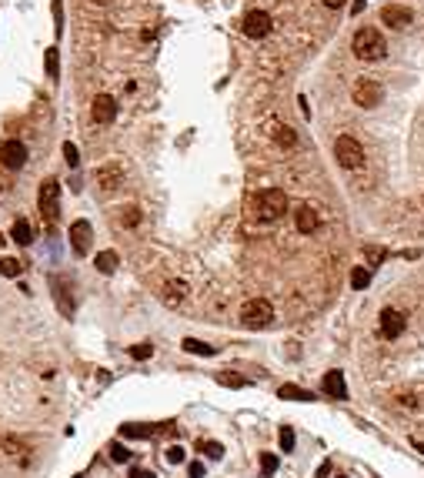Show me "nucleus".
<instances>
[{
  "mask_svg": "<svg viewBox=\"0 0 424 478\" xmlns=\"http://www.w3.org/2000/svg\"><path fill=\"white\" fill-rule=\"evenodd\" d=\"M164 458H167V462H171V465H180V462H184V458H187V452H184V448H180V445H171V448H167V455H164Z\"/></svg>",
  "mask_w": 424,
  "mask_h": 478,
  "instance_id": "obj_31",
  "label": "nucleus"
},
{
  "mask_svg": "<svg viewBox=\"0 0 424 478\" xmlns=\"http://www.w3.org/2000/svg\"><path fill=\"white\" fill-rule=\"evenodd\" d=\"M325 391L331 395V398H348V385H344V375L341 372H327L325 375Z\"/></svg>",
  "mask_w": 424,
  "mask_h": 478,
  "instance_id": "obj_16",
  "label": "nucleus"
},
{
  "mask_svg": "<svg viewBox=\"0 0 424 478\" xmlns=\"http://www.w3.org/2000/svg\"><path fill=\"white\" fill-rule=\"evenodd\" d=\"M37 204H40V214L47 218V225H54L57 214H60V184H57V177H47V181L40 184Z\"/></svg>",
  "mask_w": 424,
  "mask_h": 478,
  "instance_id": "obj_5",
  "label": "nucleus"
},
{
  "mask_svg": "<svg viewBox=\"0 0 424 478\" xmlns=\"http://www.w3.org/2000/svg\"><path fill=\"white\" fill-rule=\"evenodd\" d=\"M334 157H338V164H341L344 171H361V168H364V148H361L351 134H341V137L334 141Z\"/></svg>",
  "mask_w": 424,
  "mask_h": 478,
  "instance_id": "obj_3",
  "label": "nucleus"
},
{
  "mask_svg": "<svg viewBox=\"0 0 424 478\" xmlns=\"http://www.w3.org/2000/svg\"><path fill=\"white\" fill-rule=\"evenodd\" d=\"M217 381H221V385H231V388H244V378H234L231 372H221Z\"/></svg>",
  "mask_w": 424,
  "mask_h": 478,
  "instance_id": "obj_33",
  "label": "nucleus"
},
{
  "mask_svg": "<svg viewBox=\"0 0 424 478\" xmlns=\"http://www.w3.org/2000/svg\"><path fill=\"white\" fill-rule=\"evenodd\" d=\"M110 458H114V462H127V458H130V452H127L121 442H114V445H110Z\"/></svg>",
  "mask_w": 424,
  "mask_h": 478,
  "instance_id": "obj_34",
  "label": "nucleus"
},
{
  "mask_svg": "<svg viewBox=\"0 0 424 478\" xmlns=\"http://www.w3.org/2000/svg\"><path fill=\"white\" fill-rule=\"evenodd\" d=\"M277 465H281V462H277V455H271V452H264L261 455V472H264V475L271 478L277 472Z\"/></svg>",
  "mask_w": 424,
  "mask_h": 478,
  "instance_id": "obj_29",
  "label": "nucleus"
},
{
  "mask_svg": "<svg viewBox=\"0 0 424 478\" xmlns=\"http://www.w3.org/2000/svg\"><path fill=\"white\" fill-rule=\"evenodd\" d=\"M294 225H298L301 234H311V231H318V225H321V214L311 204H301L298 211H294Z\"/></svg>",
  "mask_w": 424,
  "mask_h": 478,
  "instance_id": "obj_13",
  "label": "nucleus"
},
{
  "mask_svg": "<svg viewBox=\"0 0 424 478\" xmlns=\"http://www.w3.org/2000/svg\"><path fill=\"white\" fill-rule=\"evenodd\" d=\"M187 475H191V478H204V465H200V462H194V465L187 468Z\"/></svg>",
  "mask_w": 424,
  "mask_h": 478,
  "instance_id": "obj_36",
  "label": "nucleus"
},
{
  "mask_svg": "<svg viewBox=\"0 0 424 478\" xmlns=\"http://www.w3.org/2000/svg\"><path fill=\"white\" fill-rule=\"evenodd\" d=\"M351 47H354V57H361V60H381L388 54V41H384V34L375 30V27H361L354 34Z\"/></svg>",
  "mask_w": 424,
  "mask_h": 478,
  "instance_id": "obj_1",
  "label": "nucleus"
},
{
  "mask_svg": "<svg viewBox=\"0 0 424 478\" xmlns=\"http://www.w3.org/2000/svg\"><path fill=\"white\" fill-rule=\"evenodd\" d=\"M91 244H94L91 221H74L71 225V248H74V254H91Z\"/></svg>",
  "mask_w": 424,
  "mask_h": 478,
  "instance_id": "obj_8",
  "label": "nucleus"
},
{
  "mask_svg": "<svg viewBox=\"0 0 424 478\" xmlns=\"http://www.w3.org/2000/svg\"><path fill=\"white\" fill-rule=\"evenodd\" d=\"M121 435H124V438H150L154 428L150 425H124L121 428Z\"/></svg>",
  "mask_w": 424,
  "mask_h": 478,
  "instance_id": "obj_24",
  "label": "nucleus"
},
{
  "mask_svg": "<svg viewBox=\"0 0 424 478\" xmlns=\"http://www.w3.org/2000/svg\"><path fill=\"white\" fill-rule=\"evenodd\" d=\"M277 395H281V398H287V402H314V395H311V391H304V388H298V385H281V388H277Z\"/></svg>",
  "mask_w": 424,
  "mask_h": 478,
  "instance_id": "obj_17",
  "label": "nucleus"
},
{
  "mask_svg": "<svg viewBox=\"0 0 424 478\" xmlns=\"http://www.w3.org/2000/svg\"><path fill=\"white\" fill-rule=\"evenodd\" d=\"M321 3H325V7H341L344 0H321Z\"/></svg>",
  "mask_w": 424,
  "mask_h": 478,
  "instance_id": "obj_38",
  "label": "nucleus"
},
{
  "mask_svg": "<svg viewBox=\"0 0 424 478\" xmlns=\"http://www.w3.org/2000/svg\"><path fill=\"white\" fill-rule=\"evenodd\" d=\"M334 478H348V475H334Z\"/></svg>",
  "mask_w": 424,
  "mask_h": 478,
  "instance_id": "obj_41",
  "label": "nucleus"
},
{
  "mask_svg": "<svg viewBox=\"0 0 424 478\" xmlns=\"http://www.w3.org/2000/svg\"><path fill=\"white\" fill-rule=\"evenodd\" d=\"M44 60H47V77H50V80H57V74H60V60H57V47H50V51L44 54Z\"/></svg>",
  "mask_w": 424,
  "mask_h": 478,
  "instance_id": "obj_26",
  "label": "nucleus"
},
{
  "mask_svg": "<svg viewBox=\"0 0 424 478\" xmlns=\"http://www.w3.org/2000/svg\"><path fill=\"white\" fill-rule=\"evenodd\" d=\"M241 321L248 328H254V331H261V328H268L274 321V308H271L268 298H250V301H244V308H241Z\"/></svg>",
  "mask_w": 424,
  "mask_h": 478,
  "instance_id": "obj_4",
  "label": "nucleus"
},
{
  "mask_svg": "<svg viewBox=\"0 0 424 478\" xmlns=\"http://www.w3.org/2000/svg\"><path fill=\"white\" fill-rule=\"evenodd\" d=\"M130 354H134L137 361H148L150 354H154V348H150V345H134V348H130Z\"/></svg>",
  "mask_w": 424,
  "mask_h": 478,
  "instance_id": "obj_35",
  "label": "nucleus"
},
{
  "mask_svg": "<svg viewBox=\"0 0 424 478\" xmlns=\"http://www.w3.org/2000/svg\"><path fill=\"white\" fill-rule=\"evenodd\" d=\"M271 14H264V10H250L248 17H244V34L254 37V41H261V37H268L271 34Z\"/></svg>",
  "mask_w": 424,
  "mask_h": 478,
  "instance_id": "obj_9",
  "label": "nucleus"
},
{
  "mask_svg": "<svg viewBox=\"0 0 424 478\" xmlns=\"http://www.w3.org/2000/svg\"><path fill=\"white\" fill-rule=\"evenodd\" d=\"M64 157H67V164H71V168H77V164H80V151H77L71 141L64 144Z\"/></svg>",
  "mask_w": 424,
  "mask_h": 478,
  "instance_id": "obj_32",
  "label": "nucleus"
},
{
  "mask_svg": "<svg viewBox=\"0 0 424 478\" xmlns=\"http://www.w3.org/2000/svg\"><path fill=\"white\" fill-rule=\"evenodd\" d=\"M10 238H14V241H17V244H30V241H34V231H30V225H27L24 218H17V221H14V227H10Z\"/></svg>",
  "mask_w": 424,
  "mask_h": 478,
  "instance_id": "obj_19",
  "label": "nucleus"
},
{
  "mask_svg": "<svg viewBox=\"0 0 424 478\" xmlns=\"http://www.w3.org/2000/svg\"><path fill=\"white\" fill-rule=\"evenodd\" d=\"M184 352H191V354H204V358H211V354H214V348H211V345H204V341H198V338H184Z\"/></svg>",
  "mask_w": 424,
  "mask_h": 478,
  "instance_id": "obj_23",
  "label": "nucleus"
},
{
  "mask_svg": "<svg viewBox=\"0 0 424 478\" xmlns=\"http://www.w3.org/2000/svg\"><path fill=\"white\" fill-rule=\"evenodd\" d=\"M287 211V194L281 187H268L254 198V218L257 221H277Z\"/></svg>",
  "mask_w": 424,
  "mask_h": 478,
  "instance_id": "obj_2",
  "label": "nucleus"
},
{
  "mask_svg": "<svg viewBox=\"0 0 424 478\" xmlns=\"http://www.w3.org/2000/svg\"><path fill=\"white\" fill-rule=\"evenodd\" d=\"M381 21L391 27V30H404V27H411L414 14H411L408 7H401V3H388V7L381 10Z\"/></svg>",
  "mask_w": 424,
  "mask_h": 478,
  "instance_id": "obj_10",
  "label": "nucleus"
},
{
  "mask_svg": "<svg viewBox=\"0 0 424 478\" xmlns=\"http://www.w3.org/2000/svg\"><path fill=\"white\" fill-rule=\"evenodd\" d=\"M121 181H124V168H121L117 161H110V164L97 168V184L104 187V191H117Z\"/></svg>",
  "mask_w": 424,
  "mask_h": 478,
  "instance_id": "obj_12",
  "label": "nucleus"
},
{
  "mask_svg": "<svg viewBox=\"0 0 424 478\" xmlns=\"http://www.w3.org/2000/svg\"><path fill=\"white\" fill-rule=\"evenodd\" d=\"M277 144H281V148H294V130H291V127H281V130H277Z\"/></svg>",
  "mask_w": 424,
  "mask_h": 478,
  "instance_id": "obj_30",
  "label": "nucleus"
},
{
  "mask_svg": "<svg viewBox=\"0 0 424 478\" xmlns=\"http://www.w3.org/2000/svg\"><path fill=\"white\" fill-rule=\"evenodd\" d=\"M0 248H3V234H0Z\"/></svg>",
  "mask_w": 424,
  "mask_h": 478,
  "instance_id": "obj_40",
  "label": "nucleus"
},
{
  "mask_svg": "<svg viewBox=\"0 0 424 478\" xmlns=\"http://www.w3.org/2000/svg\"><path fill=\"white\" fill-rule=\"evenodd\" d=\"M94 3H100V7H107V3H110V0H94Z\"/></svg>",
  "mask_w": 424,
  "mask_h": 478,
  "instance_id": "obj_39",
  "label": "nucleus"
},
{
  "mask_svg": "<svg viewBox=\"0 0 424 478\" xmlns=\"http://www.w3.org/2000/svg\"><path fill=\"white\" fill-rule=\"evenodd\" d=\"M117 214H121V218H117V221H121V225H124V227H134V225H141V207H137V204H127V207H121V211H117Z\"/></svg>",
  "mask_w": 424,
  "mask_h": 478,
  "instance_id": "obj_21",
  "label": "nucleus"
},
{
  "mask_svg": "<svg viewBox=\"0 0 424 478\" xmlns=\"http://www.w3.org/2000/svg\"><path fill=\"white\" fill-rule=\"evenodd\" d=\"M0 275H3V277H17V275H21V261H14V258H0Z\"/></svg>",
  "mask_w": 424,
  "mask_h": 478,
  "instance_id": "obj_27",
  "label": "nucleus"
},
{
  "mask_svg": "<svg viewBox=\"0 0 424 478\" xmlns=\"http://www.w3.org/2000/svg\"><path fill=\"white\" fill-rule=\"evenodd\" d=\"M371 284V271L368 268H354V275H351V288L354 291H361V288H368Z\"/></svg>",
  "mask_w": 424,
  "mask_h": 478,
  "instance_id": "obj_25",
  "label": "nucleus"
},
{
  "mask_svg": "<svg viewBox=\"0 0 424 478\" xmlns=\"http://www.w3.org/2000/svg\"><path fill=\"white\" fill-rule=\"evenodd\" d=\"M401 331H404V315L394 311V308H384L381 311V334L384 338H398Z\"/></svg>",
  "mask_w": 424,
  "mask_h": 478,
  "instance_id": "obj_14",
  "label": "nucleus"
},
{
  "mask_svg": "<svg viewBox=\"0 0 424 478\" xmlns=\"http://www.w3.org/2000/svg\"><path fill=\"white\" fill-rule=\"evenodd\" d=\"M277 442H281V448H284V455L294 452V428H281V435H277Z\"/></svg>",
  "mask_w": 424,
  "mask_h": 478,
  "instance_id": "obj_28",
  "label": "nucleus"
},
{
  "mask_svg": "<svg viewBox=\"0 0 424 478\" xmlns=\"http://www.w3.org/2000/svg\"><path fill=\"white\" fill-rule=\"evenodd\" d=\"M198 448H200V455H207V458H214V462L224 458V445H221V442H204V438H200Z\"/></svg>",
  "mask_w": 424,
  "mask_h": 478,
  "instance_id": "obj_22",
  "label": "nucleus"
},
{
  "mask_svg": "<svg viewBox=\"0 0 424 478\" xmlns=\"http://www.w3.org/2000/svg\"><path fill=\"white\" fill-rule=\"evenodd\" d=\"M184 298H187V284H184V281H171V284L164 288V301L167 304H180Z\"/></svg>",
  "mask_w": 424,
  "mask_h": 478,
  "instance_id": "obj_20",
  "label": "nucleus"
},
{
  "mask_svg": "<svg viewBox=\"0 0 424 478\" xmlns=\"http://www.w3.org/2000/svg\"><path fill=\"white\" fill-rule=\"evenodd\" d=\"M94 264H97L100 275H114V271H117V264H121V258H117V251H100Z\"/></svg>",
  "mask_w": 424,
  "mask_h": 478,
  "instance_id": "obj_18",
  "label": "nucleus"
},
{
  "mask_svg": "<svg viewBox=\"0 0 424 478\" xmlns=\"http://www.w3.org/2000/svg\"><path fill=\"white\" fill-rule=\"evenodd\" d=\"M54 298H57V308H60V315H74V298H71V284L64 281V277H54Z\"/></svg>",
  "mask_w": 424,
  "mask_h": 478,
  "instance_id": "obj_15",
  "label": "nucleus"
},
{
  "mask_svg": "<svg viewBox=\"0 0 424 478\" xmlns=\"http://www.w3.org/2000/svg\"><path fill=\"white\" fill-rule=\"evenodd\" d=\"M130 478H157V475H154V472H148V468H134V472H130Z\"/></svg>",
  "mask_w": 424,
  "mask_h": 478,
  "instance_id": "obj_37",
  "label": "nucleus"
},
{
  "mask_svg": "<svg viewBox=\"0 0 424 478\" xmlns=\"http://www.w3.org/2000/svg\"><path fill=\"white\" fill-rule=\"evenodd\" d=\"M351 98H354V104H357V107L371 111V107H377V104L384 101V87H381L377 80H371V77H361V80L354 84Z\"/></svg>",
  "mask_w": 424,
  "mask_h": 478,
  "instance_id": "obj_6",
  "label": "nucleus"
},
{
  "mask_svg": "<svg viewBox=\"0 0 424 478\" xmlns=\"http://www.w3.org/2000/svg\"><path fill=\"white\" fill-rule=\"evenodd\" d=\"M0 164H3L7 171H21L27 164V148L21 141H3V144H0Z\"/></svg>",
  "mask_w": 424,
  "mask_h": 478,
  "instance_id": "obj_7",
  "label": "nucleus"
},
{
  "mask_svg": "<svg viewBox=\"0 0 424 478\" xmlns=\"http://www.w3.org/2000/svg\"><path fill=\"white\" fill-rule=\"evenodd\" d=\"M91 117H94L97 124H110V121L117 117V101H114L110 94H97L94 104H91Z\"/></svg>",
  "mask_w": 424,
  "mask_h": 478,
  "instance_id": "obj_11",
  "label": "nucleus"
}]
</instances>
